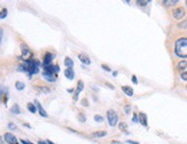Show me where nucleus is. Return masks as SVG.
<instances>
[{
  "label": "nucleus",
  "mask_w": 187,
  "mask_h": 144,
  "mask_svg": "<svg viewBox=\"0 0 187 144\" xmlns=\"http://www.w3.org/2000/svg\"><path fill=\"white\" fill-rule=\"evenodd\" d=\"M39 67H40V62L38 59H30V61L23 62L22 65L20 67V70L26 72L29 76L31 77L39 72Z\"/></svg>",
  "instance_id": "f257e3e1"
},
{
  "label": "nucleus",
  "mask_w": 187,
  "mask_h": 144,
  "mask_svg": "<svg viewBox=\"0 0 187 144\" xmlns=\"http://www.w3.org/2000/svg\"><path fill=\"white\" fill-rule=\"evenodd\" d=\"M175 54L180 59L187 57V38H179L175 43Z\"/></svg>",
  "instance_id": "f03ea898"
},
{
  "label": "nucleus",
  "mask_w": 187,
  "mask_h": 144,
  "mask_svg": "<svg viewBox=\"0 0 187 144\" xmlns=\"http://www.w3.org/2000/svg\"><path fill=\"white\" fill-rule=\"evenodd\" d=\"M21 56L18 57V59H21V61H23V62H26V61H30V59H32V51H30V48L26 46V43H22L21 45Z\"/></svg>",
  "instance_id": "7ed1b4c3"
},
{
  "label": "nucleus",
  "mask_w": 187,
  "mask_h": 144,
  "mask_svg": "<svg viewBox=\"0 0 187 144\" xmlns=\"http://www.w3.org/2000/svg\"><path fill=\"white\" fill-rule=\"evenodd\" d=\"M107 120H108V124L110 125L111 127H115L117 125V121H118V116H117L116 111L114 110L107 111Z\"/></svg>",
  "instance_id": "20e7f679"
},
{
  "label": "nucleus",
  "mask_w": 187,
  "mask_h": 144,
  "mask_svg": "<svg viewBox=\"0 0 187 144\" xmlns=\"http://www.w3.org/2000/svg\"><path fill=\"white\" fill-rule=\"evenodd\" d=\"M185 15H186V12L183 7H177L172 10V16L175 20H181Z\"/></svg>",
  "instance_id": "39448f33"
},
{
  "label": "nucleus",
  "mask_w": 187,
  "mask_h": 144,
  "mask_svg": "<svg viewBox=\"0 0 187 144\" xmlns=\"http://www.w3.org/2000/svg\"><path fill=\"white\" fill-rule=\"evenodd\" d=\"M4 138H5V142H7L8 144H18L17 138L15 137V135H13L12 133H6V134L4 135Z\"/></svg>",
  "instance_id": "423d86ee"
},
{
  "label": "nucleus",
  "mask_w": 187,
  "mask_h": 144,
  "mask_svg": "<svg viewBox=\"0 0 187 144\" xmlns=\"http://www.w3.org/2000/svg\"><path fill=\"white\" fill-rule=\"evenodd\" d=\"M43 77L46 81H50V82H54L58 78V75L55 73H48V72H44L43 71Z\"/></svg>",
  "instance_id": "0eeeda50"
},
{
  "label": "nucleus",
  "mask_w": 187,
  "mask_h": 144,
  "mask_svg": "<svg viewBox=\"0 0 187 144\" xmlns=\"http://www.w3.org/2000/svg\"><path fill=\"white\" fill-rule=\"evenodd\" d=\"M54 59V55L52 53H46L45 56H44V61H43V64L44 67H47V65H51L52 63V59Z\"/></svg>",
  "instance_id": "6e6552de"
},
{
  "label": "nucleus",
  "mask_w": 187,
  "mask_h": 144,
  "mask_svg": "<svg viewBox=\"0 0 187 144\" xmlns=\"http://www.w3.org/2000/svg\"><path fill=\"white\" fill-rule=\"evenodd\" d=\"M83 88H84V82H83L82 80H79L78 84H77L76 93H75V96H74V101H77V100H78V96H79L80 92L83 90Z\"/></svg>",
  "instance_id": "1a4fd4ad"
},
{
  "label": "nucleus",
  "mask_w": 187,
  "mask_h": 144,
  "mask_svg": "<svg viewBox=\"0 0 187 144\" xmlns=\"http://www.w3.org/2000/svg\"><path fill=\"white\" fill-rule=\"evenodd\" d=\"M78 59H79V61H80L83 64H86V65H90V64H91V59H90V57H88L87 55H85V54H79V55H78Z\"/></svg>",
  "instance_id": "9d476101"
},
{
  "label": "nucleus",
  "mask_w": 187,
  "mask_h": 144,
  "mask_svg": "<svg viewBox=\"0 0 187 144\" xmlns=\"http://www.w3.org/2000/svg\"><path fill=\"white\" fill-rule=\"evenodd\" d=\"M139 122L142 125V126H147L148 125V120H147V114L144 112H140L139 113Z\"/></svg>",
  "instance_id": "9b49d317"
},
{
  "label": "nucleus",
  "mask_w": 187,
  "mask_h": 144,
  "mask_svg": "<svg viewBox=\"0 0 187 144\" xmlns=\"http://www.w3.org/2000/svg\"><path fill=\"white\" fill-rule=\"evenodd\" d=\"M34 104H36V106H37V110L39 111V113H40V116L44 117V118H46L47 117V113H46V111L43 109V106L40 105V103L38 101H34Z\"/></svg>",
  "instance_id": "f8f14e48"
},
{
  "label": "nucleus",
  "mask_w": 187,
  "mask_h": 144,
  "mask_svg": "<svg viewBox=\"0 0 187 144\" xmlns=\"http://www.w3.org/2000/svg\"><path fill=\"white\" fill-rule=\"evenodd\" d=\"M64 76L66 78H68L69 80H72L74 78H75V72H74V70L72 69H66L64 70Z\"/></svg>",
  "instance_id": "ddd939ff"
},
{
  "label": "nucleus",
  "mask_w": 187,
  "mask_h": 144,
  "mask_svg": "<svg viewBox=\"0 0 187 144\" xmlns=\"http://www.w3.org/2000/svg\"><path fill=\"white\" fill-rule=\"evenodd\" d=\"M122 90L128 96H133V89H132V87H130V86H123V87H122Z\"/></svg>",
  "instance_id": "4468645a"
},
{
  "label": "nucleus",
  "mask_w": 187,
  "mask_h": 144,
  "mask_svg": "<svg viewBox=\"0 0 187 144\" xmlns=\"http://www.w3.org/2000/svg\"><path fill=\"white\" fill-rule=\"evenodd\" d=\"M179 1L178 0H164L162 4L164 5V6H167V7H171V6H175V5H177Z\"/></svg>",
  "instance_id": "2eb2a0df"
},
{
  "label": "nucleus",
  "mask_w": 187,
  "mask_h": 144,
  "mask_svg": "<svg viewBox=\"0 0 187 144\" xmlns=\"http://www.w3.org/2000/svg\"><path fill=\"white\" fill-rule=\"evenodd\" d=\"M64 65L68 69H72V67H74V61L67 56V57L64 59Z\"/></svg>",
  "instance_id": "dca6fc26"
},
{
  "label": "nucleus",
  "mask_w": 187,
  "mask_h": 144,
  "mask_svg": "<svg viewBox=\"0 0 187 144\" xmlns=\"http://www.w3.org/2000/svg\"><path fill=\"white\" fill-rule=\"evenodd\" d=\"M26 108H28V110L30 111L31 113H36L37 112V106H36V104H34V103H28Z\"/></svg>",
  "instance_id": "f3484780"
},
{
  "label": "nucleus",
  "mask_w": 187,
  "mask_h": 144,
  "mask_svg": "<svg viewBox=\"0 0 187 144\" xmlns=\"http://www.w3.org/2000/svg\"><path fill=\"white\" fill-rule=\"evenodd\" d=\"M107 135V132L106 130H99V132H94L92 136L94 137H104V136Z\"/></svg>",
  "instance_id": "a211bd4d"
},
{
  "label": "nucleus",
  "mask_w": 187,
  "mask_h": 144,
  "mask_svg": "<svg viewBox=\"0 0 187 144\" xmlns=\"http://www.w3.org/2000/svg\"><path fill=\"white\" fill-rule=\"evenodd\" d=\"M187 67V61H180L178 64H177V69L178 70H184V69H186Z\"/></svg>",
  "instance_id": "6ab92c4d"
},
{
  "label": "nucleus",
  "mask_w": 187,
  "mask_h": 144,
  "mask_svg": "<svg viewBox=\"0 0 187 144\" xmlns=\"http://www.w3.org/2000/svg\"><path fill=\"white\" fill-rule=\"evenodd\" d=\"M118 128H119V130L128 133V125H126L125 122H119V124H118Z\"/></svg>",
  "instance_id": "aec40b11"
},
{
  "label": "nucleus",
  "mask_w": 187,
  "mask_h": 144,
  "mask_svg": "<svg viewBox=\"0 0 187 144\" xmlns=\"http://www.w3.org/2000/svg\"><path fill=\"white\" fill-rule=\"evenodd\" d=\"M15 87H16L17 90H23L26 85H24V82H22V81H16V82H15Z\"/></svg>",
  "instance_id": "412c9836"
},
{
  "label": "nucleus",
  "mask_w": 187,
  "mask_h": 144,
  "mask_svg": "<svg viewBox=\"0 0 187 144\" xmlns=\"http://www.w3.org/2000/svg\"><path fill=\"white\" fill-rule=\"evenodd\" d=\"M10 111H12L14 114H20V106H18L17 104H14L13 108L10 109Z\"/></svg>",
  "instance_id": "4be33fe9"
},
{
  "label": "nucleus",
  "mask_w": 187,
  "mask_h": 144,
  "mask_svg": "<svg viewBox=\"0 0 187 144\" xmlns=\"http://www.w3.org/2000/svg\"><path fill=\"white\" fill-rule=\"evenodd\" d=\"M7 9L6 8H2L1 10H0V20H2V18H5V17L7 16Z\"/></svg>",
  "instance_id": "5701e85b"
},
{
  "label": "nucleus",
  "mask_w": 187,
  "mask_h": 144,
  "mask_svg": "<svg viewBox=\"0 0 187 144\" xmlns=\"http://www.w3.org/2000/svg\"><path fill=\"white\" fill-rule=\"evenodd\" d=\"M150 1L149 0H138L137 1V4L139 5V6H146V5H148Z\"/></svg>",
  "instance_id": "b1692460"
},
{
  "label": "nucleus",
  "mask_w": 187,
  "mask_h": 144,
  "mask_svg": "<svg viewBox=\"0 0 187 144\" xmlns=\"http://www.w3.org/2000/svg\"><path fill=\"white\" fill-rule=\"evenodd\" d=\"M38 89H39L40 92H44V93H48V92H50V88H46V86H39Z\"/></svg>",
  "instance_id": "393cba45"
},
{
  "label": "nucleus",
  "mask_w": 187,
  "mask_h": 144,
  "mask_svg": "<svg viewBox=\"0 0 187 144\" xmlns=\"http://www.w3.org/2000/svg\"><path fill=\"white\" fill-rule=\"evenodd\" d=\"M78 120H79L80 122H85L86 118H85V116H84V113H79V114H78Z\"/></svg>",
  "instance_id": "a878e982"
},
{
  "label": "nucleus",
  "mask_w": 187,
  "mask_h": 144,
  "mask_svg": "<svg viewBox=\"0 0 187 144\" xmlns=\"http://www.w3.org/2000/svg\"><path fill=\"white\" fill-rule=\"evenodd\" d=\"M178 26L180 29H187V21H183L178 24Z\"/></svg>",
  "instance_id": "bb28decb"
},
{
  "label": "nucleus",
  "mask_w": 187,
  "mask_h": 144,
  "mask_svg": "<svg viewBox=\"0 0 187 144\" xmlns=\"http://www.w3.org/2000/svg\"><path fill=\"white\" fill-rule=\"evenodd\" d=\"M180 78H181L183 80H185V81H187V71H185V72H183V73L180 75Z\"/></svg>",
  "instance_id": "cd10ccee"
},
{
  "label": "nucleus",
  "mask_w": 187,
  "mask_h": 144,
  "mask_svg": "<svg viewBox=\"0 0 187 144\" xmlns=\"http://www.w3.org/2000/svg\"><path fill=\"white\" fill-rule=\"evenodd\" d=\"M94 120H95V121L101 122V121H103V118H102L101 116H94Z\"/></svg>",
  "instance_id": "c85d7f7f"
},
{
  "label": "nucleus",
  "mask_w": 187,
  "mask_h": 144,
  "mask_svg": "<svg viewBox=\"0 0 187 144\" xmlns=\"http://www.w3.org/2000/svg\"><path fill=\"white\" fill-rule=\"evenodd\" d=\"M130 112H131V105H130V104H126V105H125V113H130Z\"/></svg>",
  "instance_id": "c756f323"
},
{
  "label": "nucleus",
  "mask_w": 187,
  "mask_h": 144,
  "mask_svg": "<svg viewBox=\"0 0 187 144\" xmlns=\"http://www.w3.org/2000/svg\"><path fill=\"white\" fill-rule=\"evenodd\" d=\"M132 121H133V122L139 121V116H138L137 113H134V114H133V117H132Z\"/></svg>",
  "instance_id": "7c9ffc66"
},
{
  "label": "nucleus",
  "mask_w": 187,
  "mask_h": 144,
  "mask_svg": "<svg viewBox=\"0 0 187 144\" xmlns=\"http://www.w3.org/2000/svg\"><path fill=\"white\" fill-rule=\"evenodd\" d=\"M20 142L22 144H34L32 142H30V141H28V140H20Z\"/></svg>",
  "instance_id": "2f4dec72"
},
{
  "label": "nucleus",
  "mask_w": 187,
  "mask_h": 144,
  "mask_svg": "<svg viewBox=\"0 0 187 144\" xmlns=\"http://www.w3.org/2000/svg\"><path fill=\"white\" fill-rule=\"evenodd\" d=\"M8 127H9V129H16V126L13 124V122H9L8 124Z\"/></svg>",
  "instance_id": "473e14b6"
},
{
  "label": "nucleus",
  "mask_w": 187,
  "mask_h": 144,
  "mask_svg": "<svg viewBox=\"0 0 187 144\" xmlns=\"http://www.w3.org/2000/svg\"><path fill=\"white\" fill-rule=\"evenodd\" d=\"M82 104H83V106H88V102H87L86 98H84V100L82 101Z\"/></svg>",
  "instance_id": "72a5a7b5"
},
{
  "label": "nucleus",
  "mask_w": 187,
  "mask_h": 144,
  "mask_svg": "<svg viewBox=\"0 0 187 144\" xmlns=\"http://www.w3.org/2000/svg\"><path fill=\"white\" fill-rule=\"evenodd\" d=\"M132 82H133V84H138V79H137V77L136 76H132Z\"/></svg>",
  "instance_id": "f704fd0d"
},
{
  "label": "nucleus",
  "mask_w": 187,
  "mask_h": 144,
  "mask_svg": "<svg viewBox=\"0 0 187 144\" xmlns=\"http://www.w3.org/2000/svg\"><path fill=\"white\" fill-rule=\"evenodd\" d=\"M2 34H4V31H2V29L0 27V43H1V40H2Z\"/></svg>",
  "instance_id": "c9c22d12"
},
{
  "label": "nucleus",
  "mask_w": 187,
  "mask_h": 144,
  "mask_svg": "<svg viewBox=\"0 0 187 144\" xmlns=\"http://www.w3.org/2000/svg\"><path fill=\"white\" fill-rule=\"evenodd\" d=\"M129 144H139V142H134V141H131V140H129V141H126Z\"/></svg>",
  "instance_id": "e433bc0d"
},
{
  "label": "nucleus",
  "mask_w": 187,
  "mask_h": 144,
  "mask_svg": "<svg viewBox=\"0 0 187 144\" xmlns=\"http://www.w3.org/2000/svg\"><path fill=\"white\" fill-rule=\"evenodd\" d=\"M102 68L104 69V70H106V71H110V69L108 68V67H107V65H104V64H102Z\"/></svg>",
  "instance_id": "4c0bfd02"
},
{
  "label": "nucleus",
  "mask_w": 187,
  "mask_h": 144,
  "mask_svg": "<svg viewBox=\"0 0 187 144\" xmlns=\"http://www.w3.org/2000/svg\"><path fill=\"white\" fill-rule=\"evenodd\" d=\"M111 144H123V143L119 142V141H111Z\"/></svg>",
  "instance_id": "58836bf2"
},
{
  "label": "nucleus",
  "mask_w": 187,
  "mask_h": 144,
  "mask_svg": "<svg viewBox=\"0 0 187 144\" xmlns=\"http://www.w3.org/2000/svg\"><path fill=\"white\" fill-rule=\"evenodd\" d=\"M38 144H47L46 141H38Z\"/></svg>",
  "instance_id": "ea45409f"
},
{
  "label": "nucleus",
  "mask_w": 187,
  "mask_h": 144,
  "mask_svg": "<svg viewBox=\"0 0 187 144\" xmlns=\"http://www.w3.org/2000/svg\"><path fill=\"white\" fill-rule=\"evenodd\" d=\"M46 142H47V144H54V143H53V142H52V141H50V140H47Z\"/></svg>",
  "instance_id": "a19ab883"
},
{
  "label": "nucleus",
  "mask_w": 187,
  "mask_h": 144,
  "mask_svg": "<svg viewBox=\"0 0 187 144\" xmlns=\"http://www.w3.org/2000/svg\"><path fill=\"white\" fill-rule=\"evenodd\" d=\"M0 144H4V141H2V138L0 137Z\"/></svg>",
  "instance_id": "79ce46f5"
},
{
  "label": "nucleus",
  "mask_w": 187,
  "mask_h": 144,
  "mask_svg": "<svg viewBox=\"0 0 187 144\" xmlns=\"http://www.w3.org/2000/svg\"><path fill=\"white\" fill-rule=\"evenodd\" d=\"M186 4H187V1H186Z\"/></svg>",
  "instance_id": "37998d69"
},
{
  "label": "nucleus",
  "mask_w": 187,
  "mask_h": 144,
  "mask_svg": "<svg viewBox=\"0 0 187 144\" xmlns=\"http://www.w3.org/2000/svg\"><path fill=\"white\" fill-rule=\"evenodd\" d=\"M186 87H187V86H186Z\"/></svg>",
  "instance_id": "c03bdc74"
}]
</instances>
